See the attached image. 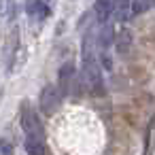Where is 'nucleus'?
Instances as JSON below:
<instances>
[{
  "label": "nucleus",
  "instance_id": "nucleus-8",
  "mask_svg": "<svg viewBox=\"0 0 155 155\" xmlns=\"http://www.w3.org/2000/svg\"><path fill=\"white\" fill-rule=\"evenodd\" d=\"M115 47H117V51H119L121 55H127V53H130V47H132V34H130V30H121V32L117 34Z\"/></svg>",
  "mask_w": 155,
  "mask_h": 155
},
{
  "label": "nucleus",
  "instance_id": "nucleus-4",
  "mask_svg": "<svg viewBox=\"0 0 155 155\" xmlns=\"http://www.w3.org/2000/svg\"><path fill=\"white\" fill-rule=\"evenodd\" d=\"M72 79H74V64L72 62H66L60 72H58V91L62 96L70 94V85H72Z\"/></svg>",
  "mask_w": 155,
  "mask_h": 155
},
{
  "label": "nucleus",
  "instance_id": "nucleus-12",
  "mask_svg": "<svg viewBox=\"0 0 155 155\" xmlns=\"http://www.w3.org/2000/svg\"><path fill=\"white\" fill-rule=\"evenodd\" d=\"M0 155H13V144L9 140H0Z\"/></svg>",
  "mask_w": 155,
  "mask_h": 155
},
{
  "label": "nucleus",
  "instance_id": "nucleus-1",
  "mask_svg": "<svg viewBox=\"0 0 155 155\" xmlns=\"http://www.w3.org/2000/svg\"><path fill=\"white\" fill-rule=\"evenodd\" d=\"M19 121H21V130H24V147L30 155H45L47 151V144H45V130H43V123L36 115V110L30 106V104H24L21 106V115H19Z\"/></svg>",
  "mask_w": 155,
  "mask_h": 155
},
{
  "label": "nucleus",
  "instance_id": "nucleus-11",
  "mask_svg": "<svg viewBox=\"0 0 155 155\" xmlns=\"http://www.w3.org/2000/svg\"><path fill=\"white\" fill-rule=\"evenodd\" d=\"M11 13H13V0H0V15L9 17Z\"/></svg>",
  "mask_w": 155,
  "mask_h": 155
},
{
  "label": "nucleus",
  "instance_id": "nucleus-5",
  "mask_svg": "<svg viewBox=\"0 0 155 155\" xmlns=\"http://www.w3.org/2000/svg\"><path fill=\"white\" fill-rule=\"evenodd\" d=\"M26 13H28L30 21H45L47 15H49V7L43 2V0H28Z\"/></svg>",
  "mask_w": 155,
  "mask_h": 155
},
{
  "label": "nucleus",
  "instance_id": "nucleus-6",
  "mask_svg": "<svg viewBox=\"0 0 155 155\" xmlns=\"http://www.w3.org/2000/svg\"><path fill=\"white\" fill-rule=\"evenodd\" d=\"M113 13L119 21L132 17V0H113Z\"/></svg>",
  "mask_w": 155,
  "mask_h": 155
},
{
  "label": "nucleus",
  "instance_id": "nucleus-2",
  "mask_svg": "<svg viewBox=\"0 0 155 155\" xmlns=\"http://www.w3.org/2000/svg\"><path fill=\"white\" fill-rule=\"evenodd\" d=\"M83 83L91 94L104 91V81H102V72L98 68V62H96V51L87 38L83 43Z\"/></svg>",
  "mask_w": 155,
  "mask_h": 155
},
{
  "label": "nucleus",
  "instance_id": "nucleus-9",
  "mask_svg": "<svg viewBox=\"0 0 155 155\" xmlns=\"http://www.w3.org/2000/svg\"><path fill=\"white\" fill-rule=\"evenodd\" d=\"M113 38H115V34H113V28H110V26H104V28L100 30V47H102V49L110 47Z\"/></svg>",
  "mask_w": 155,
  "mask_h": 155
},
{
  "label": "nucleus",
  "instance_id": "nucleus-7",
  "mask_svg": "<svg viewBox=\"0 0 155 155\" xmlns=\"http://www.w3.org/2000/svg\"><path fill=\"white\" fill-rule=\"evenodd\" d=\"M94 13H96V17H98L100 24H106V19L113 13V0H96Z\"/></svg>",
  "mask_w": 155,
  "mask_h": 155
},
{
  "label": "nucleus",
  "instance_id": "nucleus-10",
  "mask_svg": "<svg viewBox=\"0 0 155 155\" xmlns=\"http://www.w3.org/2000/svg\"><path fill=\"white\" fill-rule=\"evenodd\" d=\"M151 5H153V0H134V2H132V15H134V13H144V11H149Z\"/></svg>",
  "mask_w": 155,
  "mask_h": 155
},
{
  "label": "nucleus",
  "instance_id": "nucleus-3",
  "mask_svg": "<svg viewBox=\"0 0 155 155\" xmlns=\"http://www.w3.org/2000/svg\"><path fill=\"white\" fill-rule=\"evenodd\" d=\"M60 100H62V94L58 91L55 85H47L43 87L41 91V98H38V106L43 110V115H53L60 106Z\"/></svg>",
  "mask_w": 155,
  "mask_h": 155
}]
</instances>
